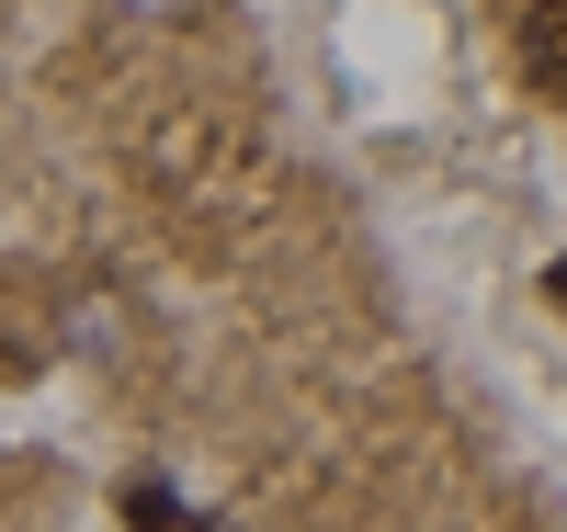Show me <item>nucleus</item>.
I'll list each match as a JSON object with an SVG mask.
<instances>
[{
    "mask_svg": "<svg viewBox=\"0 0 567 532\" xmlns=\"http://www.w3.org/2000/svg\"><path fill=\"white\" fill-rule=\"evenodd\" d=\"M523 69L545 91H567V0H534V12H523Z\"/></svg>",
    "mask_w": 567,
    "mask_h": 532,
    "instance_id": "f257e3e1",
    "label": "nucleus"
},
{
    "mask_svg": "<svg viewBox=\"0 0 567 532\" xmlns=\"http://www.w3.org/2000/svg\"><path fill=\"white\" fill-rule=\"evenodd\" d=\"M125 521H136V532H182V499L159 488V476H136V488H125Z\"/></svg>",
    "mask_w": 567,
    "mask_h": 532,
    "instance_id": "f03ea898",
    "label": "nucleus"
},
{
    "mask_svg": "<svg viewBox=\"0 0 567 532\" xmlns=\"http://www.w3.org/2000/svg\"><path fill=\"white\" fill-rule=\"evenodd\" d=\"M545 283H556V306H567V261H556V272H545Z\"/></svg>",
    "mask_w": 567,
    "mask_h": 532,
    "instance_id": "7ed1b4c3",
    "label": "nucleus"
},
{
    "mask_svg": "<svg viewBox=\"0 0 567 532\" xmlns=\"http://www.w3.org/2000/svg\"><path fill=\"white\" fill-rule=\"evenodd\" d=\"M194 532H216V521H194Z\"/></svg>",
    "mask_w": 567,
    "mask_h": 532,
    "instance_id": "20e7f679",
    "label": "nucleus"
}]
</instances>
